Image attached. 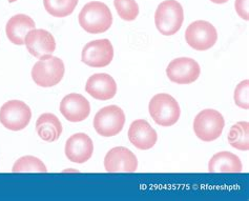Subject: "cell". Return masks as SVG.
<instances>
[{"mask_svg":"<svg viewBox=\"0 0 249 201\" xmlns=\"http://www.w3.org/2000/svg\"><path fill=\"white\" fill-rule=\"evenodd\" d=\"M13 173H47L48 168L43 162L34 156H23L19 158L12 168Z\"/></svg>","mask_w":249,"mask_h":201,"instance_id":"22","label":"cell"},{"mask_svg":"<svg viewBox=\"0 0 249 201\" xmlns=\"http://www.w3.org/2000/svg\"><path fill=\"white\" fill-rule=\"evenodd\" d=\"M118 15L125 21H134L139 15V5L136 0H114Z\"/></svg>","mask_w":249,"mask_h":201,"instance_id":"23","label":"cell"},{"mask_svg":"<svg viewBox=\"0 0 249 201\" xmlns=\"http://www.w3.org/2000/svg\"><path fill=\"white\" fill-rule=\"evenodd\" d=\"M104 167L108 173H134L138 168V160L128 148L116 146L106 155Z\"/></svg>","mask_w":249,"mask_h":201,"instance_id":"12","label":"cell"},{"mask_svg":"<svg viewBox=\"0 0 249 201\" xmlns=\"http://www.w3.org/2000/svg\"><path fill=\"white\" fill-rule=\"evenodd\" d=\"M87 93L97 100H109L117 94V83L108 74L99 73L90 76L85 86Z\"/></svg>","mask_w":249,"mask_h":201,"instance_id":"16","label":"cell"},{"mask_svg":"<svg viewBox=\"0 0 249 201\" xmlns=\"http://www.w3.org/2000/svg\"><path fill=\"white\" fill-rule=\"evenodd\" d=\"M248 89H249V81L248 79L241 81L238 87L234 90V102L239 108L248 110L249 101H248Z\"/></svg>","mask_w":249,"mask_h":201,"instance_id":"24","label":"cell"},{"mask_svg":"<svg viewBox=\"0 0 249 201\" xmlns=\"http://www.w3.org/2000/svg\"><path fill=\"white\" fill-rule=\"evenodd\" d=\"M15 1H17V0H9L10 3H13V2H15Z\"/></svg>","mask_w":249,"mask_h":201,"instance_id":"27","label":"cell"},{"mask_svg":"<svg viewBox=\"0 0 249 201\" xmlns=\"http://www.w3.org/2000/svg\"><path fill=\"white\" fill-rule=\"evenodd\" d=\"M79 24L89 34H101L113 24V15L108 6L101 1H90L79 13Z\"/></svg>","mask_w":249,"mask_h":201,"instance_id":"1","label":"cell"},{"mask_svg":"<svg viewBox=\"0 0 249 201\" xmlns=\"http://www.w3.org/2000/svg\"><path fill=\"white\" fill-rule=\"evenodd\" d=\"M32 111L28 105L20 100L6 101L0 109V122L11 131H21L31 121Z\"/></svg>","mask_w":249,"mask_h":201,"instance_id":"7","label":"cell"},{"mask_svg":"<svg viewBox=\"0 0 249 201\" xmlns=\"http://www.w3.org/2000/svg\"><path fill=\"white\" fill-rule=\"evenodd\" d=\"M243 164L235 154L231 152H219L209 160L208 171L211 173H240Z\"/></svg>","mask_w":249,"mask_h":201,"instance_id":"19","label":"cell"},{"mask_svg":"<svg viewBox=\"0 0 249 201\" xmlns=\"http://www.w3.org/2000/svg\"><path fill=\"white\" fill-rule=\"evenodd\" d=\"M79 0H43L44 9L53 17L63 18L71 15Z\"/></svg>","mask_w":249,"mask_h":201,"instance_id":"21","label":"cell"},{"mask_svg":"<svg viewBox=\"0 0 249 201\" xmlns=\"http://www.w3.org/2000/svg\"><path fill=\"white\" fill-rule=\"evenodd\" d=\"M60 112L71 122H80L87 119L90 113L89 100L81 94L71 93L60 102Z\"/></svg>","mask_w":249,"mask_h":201,"instance_id":"14","label":"cell"},{"mask_svg":"<svg viewBox=\"0 0 249 201\" xmlns=\"http://www.w3.org/2000/svg\"><path fill=\"white\" fill-rule=\"evenodd\" d=\"M201 68L193 58L180 57L169 62L166 68L168 79L177 84H191L199 78Z\"/></svg>","mask_w":249,"mask_h":201,"instance_id":"10","label":"cell"},{"mask_svg":"<svg viewBox=\"0 0 249 201\" xmlns=\"http://www.w3.org/2000/svg\"><path fill=\"white\" fill-rule=\"evenodd\" d=\"M36 131L43 141L54 142L62 134V125L56 115L44 113L36 121Z\"/></svg>","mask_w":249,"mask_h":201,"instance_id":"18","label":"cell"},{"mask_svg":"<svg viewBox=\"0 0 249 201\" xmlns=\"http://www.w3.org/2000/svg\"><path fill=\"white\" fill-rule=\"evenodd\" d=\"M211 1L213 3H217V4H223V3H226L228 0H211Z\"/></svg>","mask_w":249,"mask_h":201,"instance_id":"26","label":"cell"},{"mask_svg":"<svg viewBox=\"0 0 249 201\" xmlns=\"http://www.w3.org/2000/svg\"><path fill=\"white\" fill-rule=\"evenodd\" d=\"M228 142L232 147L240 151L249 150V123L239 121L233 125L228 134Z\"/></svg>","mask_w":249,"mask_h":201,"instance_id":"20","label":"cell"},{"mask_svg":"<svg viewBox=\"0 0 249 201\" xmlns=\"http://www.w3.org/2000/svg\"><path fill=\"white\" fill-rule=\"evenodd\" d=\"M65 68L62 59L51 56L39 60L32 69V78L39 87L51 88L60 82L64 76Z\"/></svg>","mask_w":249,"mask_h":201,"instance_id":"5","label":"cell"},{"mask_svg":"<svg viewBox=\"0 0 249 201\" xmlns=\"http://www.w3.org/2000/svg\"><path fill=\"white\" fill-rule=\"evenodd\" d=\"M125 123V114L118 106H108L101 109L95 115L94 128L103 137H113L119 134Z\"/></svg>","mask_w":249,"mask_h":201,"instance_id":"6","label":"cell"},{"mask_svg":"<svg viewBox=\"0 0 249 201\" xmlns=\"http://www.w3.org/2000/svg\"><path fill=\"white\" fill-rule=\"evenodd\" d=\"M225 120L221 113L213 109H206L196 116L194 131L196 137L204 142L217 140L222 135Z\"/></svg>","mask_w":249,"mask_h":201,"instance_id":"4","label":"cell"},{"mask_svg":"<svg viewBox=\"0 0 249 201\" xmlns=\"http://www.w3.org/2000/svg\"><path fill=\"white\" fill-rule=\"evenodd\" d=\"M148 111L153 120L161 127H172L178 122L181 110L178 101L172 95L160 93L149 101Z\"/></svg>","mask_w":249,"mask_h":201,"instance_id":"3","label":"cell"},{"mask_svg":"<svg viewBox=\"0 0 249 201\" xmlns=\"http://www.w3.org/2000/svg\"><path fill=\"white\" fill-rule=\"evenodd\" d=\"M183 21L184 11L177 0H165L156 10L155 24L162 35H175L181 29Z\"/></svg>","mask_w":249,"mask_h":201,"instance_id":"2","label":"cell"},{"mask_svg":"<svg viewBox=\"0 0 249 201\" xmlns=\"http://www.w3.org/2000/svg\"><path fill=\"white\" fill-rule=\"evenodd\" d=\"M114 58L113 44L108 39L89 42L82 50L81 61L90 68H106Z\"/></svg>","mask_w":249,"mask_h":201,"instance_id":"9","label":"cell"},{"mask_svg":"<svg viewBox=\"0 0 249 201\" xmlns=\"http://www.w3.org/2000/svg\"><path fill=\"white\" fill-rule=\"evenodd\" d=\"M36 29V24L33 19L24 14H17L10 18L6 23L5 33L8 39L16 45H23L25 36L29 32Z\"/></svg>","mask_w":249,"mask_h":201,"instance_id":"17","label":"cell"},{"mask_svg":"<svg viewBox=\"0 0 249 201\" xmlns=\"http://www.w3.org/2000/svg\"><path fill=\"white\" fill-rule=\"evenodd\" d=\"M24 44L29 53L38 59H47L56 50V40L49 31L43 29H34L25 36Z\"/></svg>","mask_w":249,"mask_h":201,"instance_id":"11","label":"cell"},{"mask_svg":"<svg viewBox=\"0 0 249 201\" xmlns=\"http://www.w3.org/2000/svg\"><path fill=\"white\" fill-rule=\"evenodd\" d=\"M234 8L237 11L238 15L244 19V20H249V15H248V0H235L234 2Z\"/></svg>","mask_w":249,"mask_h":201,"instance_id":"25","label":"cell"},{"mask_svg":"<svg viewBox=\"0 0 249 201\" xmlns=\"http://www.w3.org/2000/svg\"><path fill=\"white\" fill-rule=\"evenodd\" d=\"M94 153V144L89 135L77 133L71 135L65 144V156L71 162L84 164Z\"/></svg>","mask_w":249,"mask_h":201,"instance_id":"13","label":"cell"},{"mask_svg":"<svg viewBox=\"0 0 249 201\" xmlns=\"http://www.w3.org/2000/svg\"><path fill=\"white\" fill-rule=\"evenodd\" d=\"M185 40L196 51H207L217 42L218 32L211 22L196 20L188 25Z\"/></svg>","mask_w":249,"mask_h":201,"instance_id":"8","label":"cell"},{"mask_svg":"<svg viewBox=\"0 0 249 201\" xmlns=\"http://www.w3.org/2000/svg\"><path fill=\"white\" fill-rule=\"evenodd\" d=\"M128 139L135 147L146 151L150 150L157 144L158 135L148 121L145 119H137L129 127Z\"/></svg>","mask_w":249,"mask_h":201,"instance_id":"15","label":"cell"}]
</instances>
